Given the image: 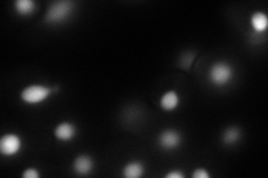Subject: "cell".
Here are the masks:
<instances>
[{
	"mask_svg": "<svg viewBox=\"0 0 268 178\" xmlns=\"http://www.w3.org/2000/svg\"><path fill=\"white\" fill-rule=\"evenodd\" d=\"M75 9L76 3L73 0H58L49 6L44 16V21L48 25L63 24L73 16Z\"/></svg>",
	"mask_w": 268,
	"mask_h": 178,
	"instance_id": "1",
	"label": "cell"
},
{
	"mask_svg": "<svg viewBox=\"0 0 268 178\" xmlns=\"http://www.w3.org/2000/svg\"><path fill=\"white\" fill-rule=\"evenodd\" d=\"M235 76L233 66L227 62H216L211 65L208 72L209 82L216 87H225L229 84Z\"/></svg>",
	"mask_w": 268,
	"mask_h": 178,
	"instance_id": "2",
	"label": "cell"
},
{
	"mask_svg": "<svg viewBox=\"0 0 268 178\" xmlns=\"http://www.w3.org/2000/svg\"><path fill=\"white\" fill-rule=\"evenodd\" d=\"M53 93V88L43 85H30L22 91V101L28 105H37L45 102Z\"/></svg>",
	"mask_w": 268,
	"mask_h": 178,
	"instance_id": "3",
	"label": "cell"
},
{
	"mask_svg": "<svg viewBox=\"0 0 268 178\" xmlns=\"http://www.w3.org/2000/svg\"><path fill=\"white\" fill-rule=\"evenodd\" d=\"M159 146L165 150H174L182 144V135L176 129H165L158 136Z\"/></svg>",
	"mask_w": 268,
	"mask_h": 178,
	"instance_id": "4",
	"label": "cell"
},
{
	"mask_svg": "<svg viewBox=\"0 0 268 178\" xmlns=\"http://www.w3.org/2000/svg\"><path fill=\"white\" fill-rule=\"evenodd\" d=\"M22 138L16 134H6L0 138V153L4 156H15L22 149Z\"/></svg>",
	"mask_w": 268,
	"mask_h": 178,
	"instance_id": "5",
	"label": "cell"
},
{
	"mask_svg": "<svg viewBox=\"0 0 268 178\" xmlns=\"http://www.w3.org/2000/svg\"><path fill=\"white\" fill-rule=\"evenodd\" d=\"M94 168L93 158L88 155H80L73 162V171L78 176H87Z\"/></svg>",
	"mask_w": 268,
	"mask_h": 178,
	"instance_id": "6",
	"label": "cell"
},
{
	"mask_svg": "<svg viewBox=\"0 0 268 178\" xmlns=\"http://www.w3.org/2000/svg\"><path fill=\"white\" fill-rule=\"evenodd\" d=\"M76 133H77V130H76L75 125L68 123V122L58 124L56 128L54 129L55 137L61 142H69L72 140H74Z\"/></svg>",
	"mask_w": 268,
	"mask_h": 178,
	"instance_id": "7",
	"label": "cell"
},
{
	"mask_svg": "<svg viewBox=\"0 0 268 178\" xmlns=\"http://www.w3.org/2000/svg\"><path fill=\"white\" fill-rule=\"evenodd\" d=\"M180 104V96L175 90H168L160 98V107L166 111H172L178 108Z\"/></svg>",
	"mask_w": 268,
	"mask_h": 178,
	"instance_id": "8",
	"label": "cell"
},
{
	"mask_svg": "<svg viewBox=\"0 0 268 178\" xmlns=\"http://www.w3.org/2000/svg\"><path fill=\"white\" fill-rule=\"evenodd\" d=\"M251 26L255 32L261 34L267 30L268 27V17L263 11L254 12L251 17Z\"/></svg>",
	"mask_w": 268,
	"mask_h": 178,
	"instance_id": "9",
	"label": "cell"
},
{
	"mask_svg": "<svg viewBox=\"0 0 268 178\" xmlns=\"http://www.w3.org/2000/svg\"><path fill=\"white\" fill-rule=\"evenodd\" d=\"M241 136H243V134H241L240 128L237 126H229L224 130V133L221 135V140L226 146H234V145H236L240 141Z\"/></svg>",
	"mask_w": 268,
	"mask_h": 178,
	"instance_id": "10",
	"label": "cell"
},
{
	"mask_svg": "<svg viewBox=\"0 0 268 178\" xmlns=\"http://www.w3.org/2000/svg\"><path fill=\"white\" fill-rule=\"evenodd\" d=\"M143 174H145V165L138 161L127 164L122 173V175L126 178H140L143 176Z\"/></svg>",
	"mask_w": 268,
	"mask_h": 178,
	"instance_id": "11",
	"label": "cell"
},
{
	"mask_svg": "<svg viewBox=\"0 0 268 178\" xmlns=\"http://www.w3.org/2000/svg\"><path fill=\"white\" fill-rule=\"evenodd\" d=\"M14 6L17 14L25 17L32 15L36 10V3L32 0H16Z\"/></svg>",
	"mask_w": 268,
	"mask_h": 178,
	"instance_id": "12",
	"label": "cell"
},
{
	"mask_svg": "<svg viewBox=\"0 0 268 178\" xmlns=\"http://www.w3.org/2000/svg\"><path fill=\"white\" fill-rule=\"evenodd\" d=\"M193 59H194V54L191 55L190 52H189V54H186L184 57L181 58V61H180L182 68H185V69L190 68L191 64L193 63Z\"/></svg>",
	"mask_w": 268,
	"mask_h": 178,
	"instance_id": "13",
	"label": "cell"
},
{
	"mask_svg": "<svg viewBox=\"0 0 268 178\" xmlns=\"http://www.w3.org/2000/svg\"><path fill=\"white\" fill-rule=\"evenodd\" d=\"M41 174H39V171L36 168H26L23 173V177L24 178H39Z\"/></svg>",
	"mask_w": 268,
	"mask_h": 178,
	"instance_id": "14",
	"label": "cell"
},
{
	"mask_svg": "<svg viewBox=\"0 0 268 178\" xmlns=\"http://www.w3.org/2000/svg\"><path fill=\"white\" fill-rule=\"evenodd\" d=\"M193 178H209L210 175H209L208 170L206 168H195L193 174H192Z\"/></svg>",
	"mask_w": 268,
	"mask_h": 178,
	"instance_id": "15",
	"label": "cell"
},
{
	"mask_svg": "<svg viewBox=\"0 0 268 178\" xmlns=\"http://www.w3.org/2000/svg\"><path fill=\"white\" fill-rule=\"evenodd\" d=\"M185 175L180 170H171L166 175V178H184Z\"/></svg>",
	"mask_w": 268,
	"mask_h": 178,
	"instance_id": "16",
	"label": "cell"
}]
</instances>
